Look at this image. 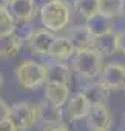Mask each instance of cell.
Here are the masks:
<instances>
[{
	"label": "cell",
	"mask_w": 125,
	"mask_h": 131,
	"mask_svg": "<svg viewBox=\"0 0 125 131\" xmlns=\"http://www.w3.org/2000/svg\"><path fill=\"white\" fill-rule=\"evenodd\" d=\"M68 39L73 42L76 51L79 49H88V48H93V43H94V34L91 32L90 26L85 23V25H79V26H74L68 31Z\"/></svg>",
	"instance_id": "13"
},
{
	"label": "cell",
	"mask_w": 125,
	"mask_h": 131,
	"mask_svg": "<svg viewBox=\"0 0 125 131\" xmlns=\"http://www.w3.org/2000/svg\"><path fill=\"white\" fill-rule=\"evenodd\" d=\"M45 65H46V68H48V82H59V83H65V85L70 83L73 71L68 67V63L49 60Z\"/></svg>",
	"instance_id": "16"
},
{
	"label": "cell",
	"mask_w": 125,
	"mask_h": 131,
	"mask_svg": "<svg viewBox=\"0 0 125 131\" xmlns=\"http://www.w3.org/2000/svg\"><path fill=\"white\" fill-rule=\"evenodd\" d=\"M43 99H46L48 102L59 105V106H64L67 105L68 99L71 97L70 94V86L65 83H59V82H48L45 85L43 90Z\"/></svg>",
	"instance_id": "12"
},
{
	"label": "cell",
	"mask_w": 125,
	"mask_h": 131,
	"mask_svg": "<svg viewBox=\"0 0 125 131\" xmlns=\"http://www.w3.org/2000/svg\"><path fill=\"white\" fill-rule=\"evenodd\" d=\"M93 49H96L100 56H113L119 52V32H108L94 39Z\"/></svg>",
	"instance_id": "14"
},
{
	"label": "cell",
	"mask_w": 125,
	"mask_h": 131,
	"mask_svg": "<svg viewBox=\"0 0 125 131\" xmlns=\"http://www.w3.org/2000/svg\"><path fill=\"white\" fill-rule=\"evenodd\" d=\"M99 82L108 91L125 90V65L119 62H111L103 65L99 74Z\"/></svg>",
	"instance_id": "5"
},
{
	"label": "cell",
	"mask_w": 125,
	"mask_h": 131,
	"mask_svg": "<svg viewBox=\"0 0 125 131\" xmlns=\"http://www.w3.org/2000/svg\"><path fill=\"white\" fill-rule=\"evenodd\" d=\"M0 131H19V128L16 126L14 120L9 117V119H5L0 122Z\"/></svg>",
	"instance_id": "23"
},
{
	"label": "cell",
	"mask_w": 125,
	"mask_h": 131,
	"mask_svg": "<svg viewBox=\"0 0 125 131\" xmlns=\"http://www.w3.org/2000/svg\"><path fill=\"white\" fill-rule=\"evenodd\" d=\"M22 48V39L17 32L2 34L0 36V59H13L19 54Z\"/></svg>",
	"instance_id": "15"
},
{
	"label": "cell",
	"mask_w": 125,
	"mask_h": 131,
	"mask_svg": "<svg viewBox=\"0 0 125 131\" xmlns=\"http://www.w3.org/2000/svg\"><path fill=\"white\" fill-rule=\"evenodd\" d=\"M48 2H49V0H48Z\"/></svg>",
	"instance_id": "30"
},
{
	"label": "cell",
	"mask_w": 125,
	"mask_h": 131,
	"mask_svg": "<svg viewBox=\"0 0 125 131\" xmlns=\"http://www.w3.org/2000/svg\"><path fill=\"white\" fill-rule=\"evenodd\" d=\"M39 16L43 28L53 32L62 31L70 23V6L64 0H49L40 6Z\"/></svg>",
	"instance_id": "2"
},
{
	"label": "cell",
	"mask_w": 125,
	"mask_h": 131,
	"mask_svg": "<svg viewBox=\"0 0 125 131\" xmlns=\"http://www.w3.org/2000/svg\"><path fill=\"white\" fill-rule=\"evenodd\" d=\"M11 119L14 120L19 131L31 129L37 122V105H33L31 102H17L11 105Z\"/></svg>",
	"instance_id": "4"
},
{
	"label": "cell",
	"mask_w": 125,
	"mask_h": 131,
	"mask_svg": "<svg viewBox=\"0 0 125 131\" xmlns=\"http://www.w3.org/2000/svg\"><path fill=\"white\" fill-rule=\"evenodd\" d=\"M16 32V20L8 8H0V36Z\"/></svg>",
	"instance_id": "21"
},
{
	"label": "cell",
	"mask_w": 125,
	"mask_h": 131,
	"mask_svg": "<svg viewBox=\"0 0 125 131\" xmlns=\"http://www.w3.org/2000/svg\"><path fill=\"white\" fill-rule=\"evenodd\" d=\"M11 117V105H8L3 99H0V122Z\"/></svg>",
	"instance_id": "22"
},
{
	"label": "cell",
	"mask_w": 125,
	"mask_h": 131,
	"mask_svg": "<svg viewBox=\"0 0 125 131\" xmlns=\"http://www.w3.org/2000/svg\"><path fill=\"white\" fill-rule=\"evenodd\" d=\"M36 105H37V117H39V122L43 125V128L64 123V108L62 106L54 105L46 99H43Z\"/></svg>",
	"instance_id": "8"
},
{
	"label": "cell",
	"mask_w": 125,
	"mask_h": 131,
	"mask_svg": "<svg viewBox=\"0 0 125 131\" xmlns=\"http://www.w3.org/2000/svg\"><path fill=\"white\" fill-rule=\"evenodd\" d=\"M73 71L85 79V80H94V77H99L102 68H103V56H100L96 49H79L76 51L73 57Z\"/></svg>",
	"instance_id": "3"
},
{
	"label": "cell",
	"mask_w": 125,
	"mask_h": 131,
	"mask_svg": "<svg viewBox=\"0 0 125 131\" xmlns=\"http://www.w3.org/2000/svg\"><path fill=\"white\" fill-rule=\"evenodd\" d=\"M111 123H113V116L107 105H93L91 106V111L87 117V126L91 131L110 129Z\"/></svg>",
	"instance_id": "9"
},
{
	"label": "cell",
	"mask_w": 125,
	"mask_h": 131,
	"mask_svg": "<svg viewBox=\"0 0 125 131\" xmlns=\"http://www.w3.org/2000/svg\"><path fill=\"white\" fill-rule=\"evenodd\" d=\"M117 32H119V52L125 56V28Z\"/></svg>",
	"instance_id": "24"
},
{
	"label": "cell",
	"mask_w": 125,
	"mask_h": 131,
	"mask_svg": "<svg viewBox=\"0 0 125 131\" xmlns=\"http://www.w3.org/2000/svg\"><path fill=\"white\" fill-rule=\"evenodd\" d=\"M42 131H68V128L62 123V125H56V126H45Z\"/></svg>",
	"instance_id": "25"
},
{
	"label": "cell",
	"mask_w": 125,
	"mask_h": 131,
	"mask_svg": "<svg viewBox=\"0 0 125 131\" xmlns=\"http://www.w3.org/2000/svg\"><path fill=\"white\" fill-rule=\"evenodd\" d=\"M56 34L46 28H34L28 37H26V45L29 51L36 56H48L49 49L56 40Z\"/></svg>",
	"instance_id": "6"
},
{
	"label": "cell",
	"mask_w": 125,
	"mask_h": 131,
	"mask_svg": "<svg viewBox=\"0 0 125 131\" xmlns=\"http://www.w3.org/2000/svg\"><path fill=\"white\" fill-rule=\"evenodd\" d=\"M2 83H3V76H2V73H0V88H2Z\"/></svg>",
	"instance_id": "27"
},
{
	"label": "cell",
	"mask_w": 125,
	"mask_h": 131,
	"mask_svg": "<svg viewBox=\"0 0 125 131\" xmlns=\"http://www.w3.org/2000/svg\"><path fill=\"white\" fill-rule=\"evenodd\" d=\"M80 91L88 97L91 105H107L110 91L99 80H90L88 83H85V86Z\"/></svg>",
	"instance_id": "17"
},
{
	"label": "cell",
	"mask_w": 125,
	"mask_h": 131,
	"mask_svg": "<svg viewBox=\"0 0 125 131\" xmlns=\"http://www.w3.org/2000/svg\"><path fill=\"white\" fill-rule=\"evenodd\" d=\"M16 80L23 90H37L48 83V68L36 60H23L14 70Z\"/></svg>",
	"instance_id": "1"
},
{
	"label": "cell",
	"mask_w": 125,
	"mask_h": 131,
	"mask_svg": "<svg viewBox=\"0 0 125 131\" xmlns=\"http://www.w3.org/2000/svg\"><path fill=\"white\" fill-rule=\"evenodd\" d=\"M91 106L93 105L88 100V97L82 91H76L74 94H71V97L65 105V116L71 122L87 119L91 111Z\"/></svg>",
	"instance_id": "7"
},
{
	"label": "cell",
	"mask_w": 125,
	"mask_h": 131,
	"mask_svg": "<svg viewBox=\"0 0 125 131\" xmlns=\"http://www.w3.org/2000/svg\"><path fill=\"white\" fill-rule=\"evenodd\" d=\"M103 131H110V129H103Z\"/></svg>",
	"instance_id": "29"
},
{
	"label": "cell",
	"mask_w": 125,
	"mask_h": 131,
	"mask_svg": "<svg viewBox=\"0 0 125 131\" xmlns=\"http://www.w3.org/2000/svg\"><path fill=\"white\" fill-rule=\"evenodd\" d=\"M8 11L17 22L29 23L37 13V6L34 0H11L8 5Z\"/></svg>",
	"instance_id": "11"
},
{
	"label": "cell",
	"mask_w": 125,
	"mask_h": 131,
	"mask_svg": "<svg viewBox=\"0 0 125 131\" xmlns=\"http://www.w3.org/2000/svg\"><path fill=\"white\" fill-rule=\"evenodd\" d=\"M73 8L88 23L90 20L100 16V0H76L73 2Z\"/></svg>",
	"instance_id": "18"
},
{
	"label": "cell",
	"mask_w": 125,
	"mask_h": 131,
	"mask_svg": "<svg viewBox=\"0 0 125 131\" xmlns=\"http://www.w3.org/2000/svg\"><path fill=\"white\" fill-rule=\"evenodd\" d=\"M11 0H0V8H8Z\"/></svg>",
	"instance_id": "26"
},
{
	"label": "cell",
	"mask_w": 125,
	"mask_h": 131,
	"mask_svg": "<svg viewBox=\"0 0 125 131\" xmlns=\"http://www.w3.org/2000/svg\"><path fill=\"white\" fill-rule=\"evenodd\" d=\"M76 54V48L73 45V42L68 39V36H57L51 49H49V54L48 57H51V60L54 62H65L73 59Z\"/></svg>",
	"instance_id": "10"
},
{
	"label": "cell",
	"mask_w": 125,
	"mask_h": 131,
	"mask_svg": "<svg viewBox=\"0 0 125 131\" xmlns=\"http://www.w3.org/2000/svg\"><path fill=\"white\" fill-rule=\"evenodd\" d=\"M100 16L114 20L123 17V0H100Z\"/></svg>",
	"instance_id": "20"
},
{
	"label": "cell",
	"mask_w": 125,
	"mask_h": 131,
	"mask_svg": "<svg viewBox=\"0 0 125 131\" xmlns=\"http://www.w3.org/2000/svg\"><path fill=\"white\" fill-rule=\"evenodd\" d=\"M123 16H125V0H123Z\"/></svg>",
	"instance_id": "28"
},
{
	"label": "cell",
	"mask_w": 125,
	"mask_h": 131,
	"mask_svg": "<svg viewBox=\"0 0 125 131\" xmlns=\"http://www.w3.org/2000/svg\"><path fill=\"white\" fill-rule=\"evenodd\" d=\"M91 29V32L94 34V37H99V36H103V34H108V32H117L116 26H114V19H108V17H103V16H97L96 19L90 20L87 23Z\"/></svg>",
	"instance_id": "19"
}]
</instances>
